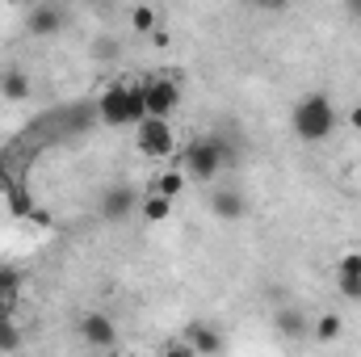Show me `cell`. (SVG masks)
Masks as SVG:
<instances>
[{"mask_svg":"<svg viewBox=\"0 0 361 357\" xmlns=\"http://www.w3.org/2000/svg\"><path fill=\"white\" fill-rule=\"evenodd\" d=\"M210 214L235 223V219L248 214V198H244L240 189H214V193H210Z\"/></svg>","mask_w":361,"mask_h":357,"instance_id":"9","label":"cell"},{"mask_svg":"<svg viewBox=\"0 0 361 357\" xmlns=\"http://www.w3.org/2000/svg\"><path fill=\"white\" fill-rule=\"evenodd\" d=\"M349 126H353V131H361V105H353V109H349Z\"/></svg>","mask_w":361,"mask_h":357,"instance_id":"23","label":"cell"},{"mask_svg":"<svg viewBox=\"0 0 361 357\" xmlns=\"http://www.w3.org/2000/svg\"><path fill=\"white\" fill-rule=\"evenodd\" d=\"M139 210H143V219H147V223H164V219L173 214V202H169V198H160V193H147V198L139 202Z\"/></svg>","mask_w":361,"mask_h":357,"instance_id":"15","label":"cell"},{"mask_svg":"<svg viewBox=\"0 0 361 357\" xmlns=\"http://www.w3.org/2000/svg\"><path fill=\"white\" fill-rule=\"evenodd\" d=\"M180 341H185L193 353H206V357H214L223 349V332H219L214 324H202V320H193V324L180 332Z\"/></svg>","mask_w":361,"mask_h":357,"instance_id":"7","label":"cell"},{"mask_svg":"<svg viewBox=\"0 0 361 357\" xmlns=\"http://www.w3.org/2000/svg\"><path fill=\"white\" fill-rule=\"evenodd\" d=\"M143 105H147V118H164L169 122V114L180 105V85L177 80H164V76L143 80Z\"/></svg>","mask_w":361,"mask_h":357,"instance_id":"5","label":"cell"},{"mask_svg":"<svg viewBox=\"0 0 361 357\" xmlns=\"http://www.w3.org/2000/svg\"><path fill=\"white\" fill-rule=\"evenodd\" d=\"M0 97H4V101H25V97H30V76H25V68L8 63V68L0 72Z\"/></svg>","mask_w":361,"mask_h":357,"instance_id":"12","label":"cell"},{"mask_svg":"<svg viewBox=\"0 0 361 357\" xmlns=\"http://www.w3.org/2000/svg\"><path fill=\"white\" fill-rule=\"evenodd\" d=\"M349 13H353V17H361V0H349Z\"/></svg>","mask_w":361,"mask_h":357,"instance_id":"25","label":"cell"},{"mask_svg":"<svg viewBox=\"0 0 361 357\" xmlns=\"http://www.w3.org/2000/svg\"><path fill=\"white\" fill-rule=\"evenodd\" d=\"M341 332H345V320H341V315H332V311H328V315H319V320L311 324V337H315L319 345H332V341H341Z\"/></svg>","mask_w":361,"mask_h":357,"instance_id":"14","label":"cell"},{"mask_svg":"<svg viewBox=\"0 0 361 357\" xmlns=\"http://www.w3.org/2000/svg\"><path fill=\"white\" fill-rule=\"evenodd\" d=\"M13 349H21V328L13 315H4L0 320V353H13Z\"/></svg>","mask_w":361,"mask_h":357,"instance_id":"18","label":"cell"},{"mask_svg":"<svg viewBox=\"0 0 361 357\" xmlns=\"http://www.w3.org/2000/svg\"><path fill=\"white\" fill-rule=\"evenodd\" d=\"M336 290L345 298H361V253L341 257V265H336Z\"/></svg>","mask_w":361,"mask_h":357,"instance_id":"10","label":"cell"},{"mask_svg":"<svg viewBox=\"0 0 361 357\" xmlns=\"http://www.w3.org/2000/svg\"><path fill=\"white\" fill-rule=\"evenodd\" d=\"M185 173H180V169H169V173H160V181H156V193H160V198H169V202H177L180 198V189H185Z\"/></svg>","mask_w":361,"mask_h":357,"instance_id":"16","label":"cell"},{"mask_svg":"<svg viewBox=\"0 0 361 357\" xmlns=\"http://www.w3.org/2000/svg\"><path fill=\"white\" fill-rule=\"evenodd\" d=\"M273 324H277V332H281L286 341H302V337H311V324H307V315H302L298 307H281Z\"/></svg>","mask_w":361,"mask_h":357,"instance_id":"11","label":"cell"},{"mask_svg":"<svg viewBox=\"0 0 361 357\" xmlns=\"http://www.w3.org/2000/svg\"><path fill=\"white\" fill-rule=\"evenodd\" d=\"M13 307H17V303H13V298H4V294H0V320H4V315H13Z\"/></svg>","mask_w":361,"mask_h":357,"instance_id":"24","label":"cell"},{"mask_svg":"<svg viewBox=\"0 0 361 357\" xmlns=\"http://www.w3.org/2000/svg\"><path fill=\"white\" fill-rule=\"evenodd\" d=\"M130 30L135 34H156V8L152 4H135L130 8Z\"/></svg>","mask_w":361,"mask_h":357,"instance_id":"17","label":"cell"},{"mask_svg":"<svg viewBox=\"0 0 361 357\" xmlns=\"http://www.w3.org/2000/svg\"><path fill=\"white\" fill-rule=\"evenodd\" d=\"M160 357H197V353H193V349H189L185 341H169V345H164V353H160Z\"/></svg>","mask_w":361,"mask_h":357,"instance_id":"21","label":"cell"},{"mask_svg":"<svg viewBox=\"0 0 361 357\" xmlns=\"http://www.w3.org/2000/svg\"><path fill=\"white\" fill-rule=\"evenodd\" d=\"M76 328H80L85 345H92V349H114V345H118V324H114L105 311H85Z\"/></svg>","mask_w":361,"mask_h":357,"instance_id":"6","label":"cell"},{"mask_svg":"<svg viewBox=\"0 0 361 357\" xmlns=\"http://www.w3.org/2000/svg\"><path fill=\"white\" fill-rule=\"evenodd\" d=\"M8 214H17V219H30L34 214V202L17 189V193H8Z\"/></svg>","mask_w":361,"mask_h":357,"instance_id":"20","label":"cell"},{"mask_svg":"<svg viewBox=\"0 0 361 357\" xmlns=\"http://www.w3.org/2000/svg\"><path fill=\"white\" fill-rule=\"evenodd\" d=\"M135 131H139V135H135V147H139L147 160H169V156L177 152V131H173L164 118H147V122H139Z\"/></svg>","mask_w":361,"mask_h":357,"instance_id":"4","label":"cell"},{"mask_svg":"<svg viewBox=\"0 0 361 357\" xmlns=\"http://www.w3.org/2000/svg\"><path fill=\"white\" fill-rule=\"evenodd\" d=\"M135 210V189L130 185H118V189H109L105 198H101V214L105 219H122V214H130Z\"/></svg>","mask_w":361,"mask_h":357,"instance_id":"13","label":"cell"},{"mask_svg":"<svg viewBox=\"0 0 361 357\" xmlns=\"http://www.w3.org/2000/svg\"><path fill=\"white\" fill-rule=\"evenodd\" d=\"M223 164H227V143H223V135H202V139L185 143V152H180V160H177V169L189 181H214L223 173Z\"/></svg>","mask_w":361,"mask_h":357,"instance_id":"2","label":"cell"},{"mask_svg":"<svg viewBox=\"0 0 361 357\" xmlns=\"http://www.w3.org/2000/svg\"><path fill=\"white\" fill-rule=\"evenodd\" d=\"M30 223H38V227H51V214H47V210H38V206H34V214H30Z\"/></svg>","mask_w":361,"mask_h":357,"instance_id":"22","label":"cell"},{"mask_svg":"<svg viewBox=\"0 0 361 357\" xmlns=\"http://www.w3.org/2000/svg\"><path fill=\"white\" fill-rule=\"evenodd\" d=\"M101 109V122L105 126H139L147 122V105H143V85H109L97 101Z\"/></svg>","mask_w":361,"mask_h":357,"instance_id":"3","label":"cell"},{"mask_svg":"<svg viewBox=\"0 0 361 357\" xmlns=\"http://www.w3.org/2000/svg\"><path fill=\"white\" fill-rule=\"evenodd\" d=\"M63 21H68V13H63L59 4H34V8L25 13V30H30V34H59Z\"/></svg>","mask_w":361,"mask_h":357,"instance_id":"8","label":"cell"},{"mask_svg":"<svg viewBox=\"0 0 361 357\" xmlns=\"http://www.w3.org/2000/svg\"><path fill=\"white\" fill-rule=\"evenodd\" d=\"M17 290H21V273H17L13 265H0V294L17 303Z\"/></svg>","mask_w":361,"mask_h":357,"instance_id":"19","label":"cell"},{"mask_svg":"<svg viewBox=\"0 0 361 357\" xmlns=\"http://www.w3.org/2000/svg\"><path fill=\"white\" fill-rule=\"evenodd\" d=\"M290 126L302 143H324L332 131H336V105L324 97V92H307L294 101V114H290Z\"/></svg>","mask_w":361,"mask_h":357,"instance_id":"1","label":"cell"}]
</instances>
